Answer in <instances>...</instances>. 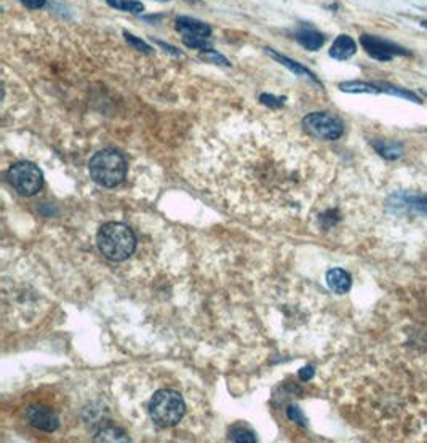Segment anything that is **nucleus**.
<instances>
[{
    "label": "nucleus",
    "mask_w": 427,
    "mask_h": 443,
    "mask_svg": "<svg viewBox=\"0 0 427 443\" xmlns=\"http://www.w3.org/2000/svg\"><path fill=\"white\" fill-rule=\"evenodd\" d=\"M97 244L103 256L110 261H125L133 255L136 249V237L128 226L124 223H106L99 229Z\"/></svg>",
    "instance_id": "1"
},
{
    "label": "nucleus",
    "mask_w": 427,
    "mask_h": 443,
    "mask_svg": "<svg viewBox=\"0 0 427 443\" xmlns=\"http://www.w3.org/2000/svg\"><path fill=\"white\" fill-rule=\"evenodd\" d=\"M90 176L103 187H115L126 176V160L120 152L104 149L97 152L88 163Z\"/></svg>",
    "instance_id": "2"
},
{
    "label": "nucleus",
    "mask_w": 427,
    "mask_h": 443,
    "mask_svg": "<svg viewBox=\"0 0 427 443\" xmlns=\"http://www.w3.org/2000/svg\"><path fill=\"white\" fill-rule=\"evenodd\" d=\"M186 405L181 394L171 389L157 390L149 403L151 419L159 427H173L183 419Z\"/></svg>",
    "instance_id": "3"
},
{
    "label": "nucleus",
    "mask_w": 427,
    "mask_h": 443,
    "mask_svg": "<svg viewBox=\"0 0 427 443\" xmlns=\"http://www.w3.org/2000/svg\"><path fill=\"white\" fill-rule=\"evenodd\" d=\"M8 179L21 195H34L44 186L42 172L31 162H19L10 168Z\"/></svg>",
    "instance_id": "4"
},
{
    "label": "nucleus",
    "mask_w": 427,
    "mask_h": 443,
    "mask_svg": "<svg viewBox=\"0 0 427 443\" xmlns=\"http://www.w3.org/2000/svg\"><path fill=\"white\" fill-rule=\"evenodd\" d=\"M303 128L319 140L335 141L342 136L344 125L335 115L325 112H314L303 119Z\"/></svg>",
    "instance_id": "5"
},
{
    "label": "nucleus",
    "mask_w": 427,
    "mask_h": 443,
    "mask_svg": "<svg viewBox=\"0 0 427 443\" xmlns=\"http://www.w3.org/2000/svg\"><path fill=\"white\" fill-rule=\"evenodd\" d=\"M360 44L363 47V50L367 51L368 56H371L373 60L376 61H391L395 56H410V50L405 49V47L395 44L392 40L383 39V37L378 35H370V34H363L360 35Z\"/></svg>",
    "instance_id": "6"
},
{
    "label": "nucleus",
    "mask_w": 427,
    "mask_h": 443,
    "mask_svg": "<svg viewBox=\"0 0 427 443\" xmlns=\"http://www.w3.org/2000/svg\"><path fill=\"white\" fill-rule=\"evenodd\" d=\"M389 208L394 210V212H408L427 216V197L410 192L394 194L389 199Z\"/></svg>",
    "instance_id": "7"
},
{
    "label": "nucleus",
    "mask_w": 427,
    "mask_h": 443,
    "mask_svg": "<svg viewBox=\"0 0 427 443\" xmlns=\"http://www.w3.org/2000/svg\"><path fill=\"white\" fill-rule=\"evenodd\" d=\"M26 419L35 429L44 432H53L60 426V419H58L55 411H51V408L42 407V405H35V407L28 408V411H26Z\"/></svg>",
    "instance_id": "8"
},
{
    "label": "nucleus",
    "mask_w": 427,
    "mask_h": 443,
    "mask_svg": "<svg viewBox=\"0 0 427 443\" xmlns=\"http://www.w3.org/2000/svg\"><path fill=\"white\" fill-rule=\"evenodd\" d=\"M294 37L309 51H317L325 44V35L320 31L312 28V26H301V28H298Z\"/></svg>",
    "instance_id": "9"
},
{
    "label": "nucleus",
    "mask_w": 427,
    "mask_h": 443,
    "mask_svg": "<svg viewBox=\"0 0 427 443\" xmlns=\"http://www.w3.org/2000/svg\"><path fill=\"white\" fill-rule=\"evenodd\" d=\"M357 45L351 35H340L330 49V56L338 61H346L355 55Z\"/></svg>",
    "instance_id": "10"
},
{
    "label": "nucleus",
    "mask_w": 427,
    "mask_h": 443,
    "mask_svg": "<svg viewBox=\"0 0 427 443\" xmlns=\"http://www.w3.org/2000/svg\"><path fill=\"white\" fill-rule=\"evenodd\" d=\"M176 29L184 35H196V37H210L212 35V29L208 24L202 23V21L181 17L176 21Z\"/></svg>",
    "instance_id": "11"
},
{
    "label": "nucleus",
    "mask_w": 427,
    "mask_h": 443,
    "mask_svg": "<svg viewBox=\"0 0 427 443\" xmlns=\"http://www.w3.org/2000/svg\"><path fill=\"white\" fill-rule=\"evenodd\" d=\"M326 283L331 292L338 294H346L351 290V276L342 269H330L326 272Z\"/></svg>",
    "instance_id": "12"
},
{
    "label": "nucleus",
    "mask_w": 427,
    "mask_h": 443,
    "mask_svg": "<svg viewBox=\"0 0 427 443\" xmlns=\"http://www.w3.org/2000/svg\"><path fill=\"white\" fill-rule=\"evenodd\" d=\"M266 51H267V55H271V56L274 58V60H277L278 62H281V65H283L285 67H288V69L296 74V76H303V77L310 78V81H314V82H319L317 77H315L314 74L310 72L309 69H305V67H304L303 65H299V62L290 60V58H287V56L278 55L277 51H274V50H271V49H267Z\"/></svg>",
    "instance_id": "13"
},
{
    "label": "nucleus",
    "mask_w": 427,
    "mask_h": 443,
    "mask_svg": "<svg viewBox=\"0 0 427 443\" xmlns=\"http://www.w3.org/2000/svg\"><path fill=\"white\" fill-rule=\"evenodd\" d=\"M374 149H376L379 154H381L384 159L394 160L399 159V157L403 156V147L397 144V142H386V141H378L373 142Z\"/></svg>",
    "instance_id": "14"
},
{
    "label": "nucleus",
    "mask_w": 427,
    "mask_h": 443,
    "mask_svg": "<svg viewBox=\"0 0 427 443\" xmlns=\"http://www.w3.org/2000/svg\"><path fill=\"white\" fill-rule=\"evenodd\" d=\"M340 88L344 93H368V94H378L381 93V87L373 85L367 82H342Z\"/></svg>",
    "instance_id": "15"
},
{
    "label": "nucleus",
    "mask_w": 427,
    "mask_h": 443,
    "mask_svg": "<svg viewBox=\"0 0 427 443\" xmlns=\"http://www.w3.org/2000/svg\"><path fill=\"white\" fill-rule=\"evenodd\" d=\"M109 7H112L115 10H122V12H130V13H141L144 10V5L141 2H136V0H106Z\"/></svg>",
    "instance_id": "16"
},
{
    "label": "nucleus",
    "mask_w": 427,
    "mask_h": 443,
    "mask_svg": "<svg viewBox=\"0 0 427 443\" xmlns=\"http://www.w3.org/2000/svg\"><path fill=\"white\" fill-rule=\"evenodd\" d=\"M229 439L232 442H244V443H253L256 442V437L253 434V431H250L249 427L244 426H234L229 432Z\"/></svg>",
    "instance_id": "17"
},
{
    "label": "nucleus",
    "mask_w": 427,
    "mask_h": 443,
    "mask_svg": "<svg viewBox=\"0 0 427 443\" xmlns=\"http://www.w3.org/2000/svg\"><path fill=\"white\" fill-rule=\"evenodd\" d=\"M379 87H381V92H384V93H389V94H394V97L410 99V101H415V103H421V98H418L415 93H411V92H408V90H405V88L389 85V83H381Z\"/></svg>",
    "instance_id": "18"
},
{
    "label": "nucleus",
    "mask_w": 427,
    "mask_h": 443,
    "mask_svg": "<svg viewBox=\"0 0 427 443\" xmlns=\"http://www.w3.org/2000/svg\"><path fill=\"white\" fill-rule=\"evenodd\" d=\"M183 42H184V45L189 47V49H196V50H208V49H212V44L208 42V37L184 35Z\"/></svg>",
    "instance_id": "19"
},
{
    "label": "nucleus",
    "mask_w": 427,
    "mask_h": 443,
    "mask_svg": "<svg viewBox=\"0 0 427 443\" xmlns=\"http://www.w3.org/2000/svg\"><path fill=\"white\" fill-rule=\"evenodd\" d=\"M94 440L98 442H126V437H124V432L119 429H114V427H109V429H103L99 432L98 437Z\"/></svg>",
    "instance_id": "20"
},
{
    "label": "nucleus",
    "mask_w": 427,
    "mask_h": 443,
    "mask_svg": "<svg viewBox=\"0 0 427 443\" xmlns=\"http://www.w3.org/2000/svg\"><path fill=\"white\" fill-rule=\"evenodd\" d=\"M200 58H202L203 61L212 62V65L231 66V62L228 61V58H224L223 55L218 53V51L212 50V49H208V50H202V53H200Z\"/></svg>",
    "instance_id": "21"
},
{
    "label": "nucleus",
    "mask_w": 427,
    "mask_h": 443,
    "mask_svg": "<svg viewBox=\"0 0 427 443\" xmlns=\"http://www.w3.org/2000/svg\"><path fill=\"white\" fill-rule=\"evenodd\" d=\"M124 35H125V39H126V42H130L131 45L135 47V49H138L140 51H144V53H152V47H149L146 44V42H142L141 39H138V37H135L133 34H130V33H124Z\"/></svg>",
    "instance_id": "22"
},
{
    "label": "nucleus",
    "mask_w": 427,
    "mask_h": 443,
    "mask_svg": "<svg viewBox=\"0 0 427 443\" xmlns=\"http://www.w3.org/2000/svg\"><path fill=\"white\" fill-rule=\"evenodd\" d=\"M287 413H288V418L292 419V421H294V423H299V424H305V418L303 416V413H301V410H299L298 407H293V405H290L288 407V410H287Z\"/></svg>",
    "instance_id": "23"
},
{
    "label": "nucleus",
    "mask_w": 427,
    "mask_h": 443,
    "mask_svg": "<svg viewBox=\"0 0 427 443\" xmlns=\"http://www.w3.org/2000/svg\"><path fill=\"white\" fill-rule=\"evenodd\" d=\"M261 103H265L266 106H282V99L272 97V94H261Z\"/></svg>",
    "instance_id": "24"
},
{
    "label": "nucleus",
    "mask_w": 427,
    "mask_h": 443,
    "mask_svg": "<svg viewBox=\"0 0 427 443\" xmlns=\"http://www.w3.org/2000/svg\"><path fill=\"white\" fill-rule=\"evenodd\" d=\"M23 2V5H26V7L31 8V10H37V8H42L44 5L47 3V0H21Z\"/></svg>",
    "instance_id": "25"
},
{
    "label": "nucleus",
    "mask_w": 427,
    "mask_h": 443,
    "mask_svg": "<svg viewBox=\"0 0 427 443\" xmlns=\"http://www.w3.org/2000/svg\"><path fill=\"white\" fill-rule=\"evenodd\" d=\"M314 376V368L312 367H305L303 368L301 371H299V378L303 379V381H308V379H310Z\"/></svg>",
    "instance_id": "26"
},
{
    "label": "nucleus",
    "mask_w": 427,
    "mask_h": 443,
    "mask_svg": "<svg viewBox=\"0 0 427 443\" xmlns=\"http://www.w3.org/2000/svg\"><path fill=\"white\" fill-rule=\"evenodd\" d=\"M159 2H168V0H159Z\"/></svg>",
    "instance_id": "27"
},
{
    "label": "nucleus",
    "mask_w": 427,
    "mask_h": 443,
    "mask_svg": "<svg viewBox=\"0 0 427 443\" xmlns=\"http://www.w3.org/2000/svg\"><path fill=\"white\" fill-rule=\"evenodd\" d=\"M426 97H427V93H426Z\"/></svg>",
    "instance_id": "28"
}]
</instances>
